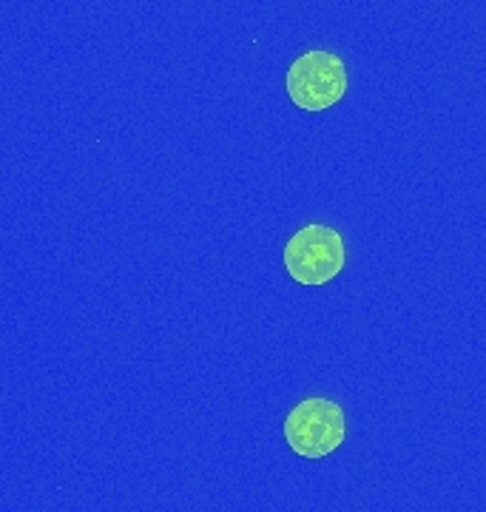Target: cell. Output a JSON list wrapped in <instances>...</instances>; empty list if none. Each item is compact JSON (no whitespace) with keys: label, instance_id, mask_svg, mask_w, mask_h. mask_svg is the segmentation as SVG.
<instances>
[{"label":"cell","instance_id":"cell-1","mask_svg":"<svg viewBox=\"0 0 486 512\" xmlns=\"http://www.w3.org/2000/svg\"><path fill=\"white\" fill-rule=\"evenodd\" d=\"M285 444L299 458L319 461L333 456L347 439V419L342 404L327 396L302 399L282 421Z\"/></svg>","mask_w":486,"mask_h":512},{"label":"cell","instance_id":"cell-3","mask_svg":"<svg viewBox=\"0 0 486 512\" xmlns=\"http://www.w3.org/2000/svg\"><path fill=\"white\" fill-rule=\"evenodd\" d=\"M347 86L350 77L344 60L327 49H310L299 55L288 66V77H285L290 103L310 114H319L342 103Z\"/></svg>","mask_w":486,"mask_h":512},{"label":"cell","instance_id":"cell-2","mask_svg":"<svg viewBox=\"0 0 486 512\" xmlns=\"http://www.w3.org/2000/svg\"><path fill=\"white\" fill-rule=\"evenodd\" d=\"M285 271L305 288H322L344 271L347 248L342 234L322 222H307L285 242Z\"/></svg>","mask_w":486,"mask_h":512}]
</instances>
